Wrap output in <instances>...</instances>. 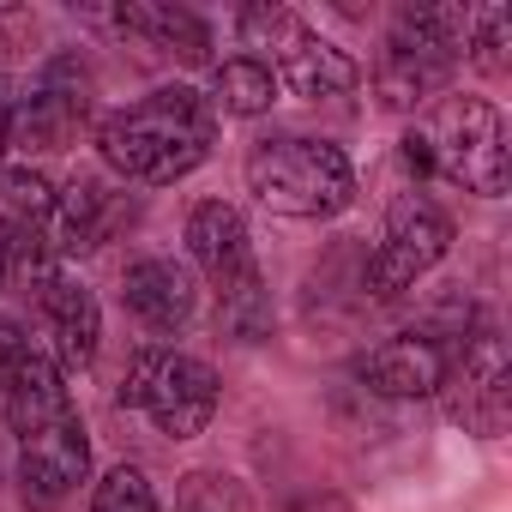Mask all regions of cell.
<instances>
[{"label":"cell","mask_w":512,"mask_h":512,"mask_svg":"<svg viewBox=\"0 0 512 512\" xmlns=\"http://www.w3.org/2000/svg\"><path fill=\"white\" fill-rule=\"evenodd\" d=\"M302 19L296 13H284V7H241L235 13V37H241V49H284L290 43V31H296Z\"/></svg>","instance_id":"cell-22"},{"label":"cell","mask_w":512,"mask_h":512,"mask_svg":"<svg viewBox=\"0 0 512 512\" xmlns=\"http://www.w3.org/2000/svg\"><path fill=\"white\" fill-rule=\"evenodd\" d=\"M506 49H512V13H506V7L470 13V43H464V55H470L482 73H506Z\"/></svg>","instance_id":"cell-20"},{"label":"cell","mask_w":512,"mask_h":512,"mask_svg":"<svg viewBox=\"0 0 512 512\" xmlns=\"http://www.w3.org/2000/svg\"><path fill=\"white\" fill-rule=\"evenodd\" d=\"M211 139H217V115L187 85H163V91L115 109L97 127L109 169H121L127 181H145V187H163V181H181L187 169H199Z\"/></svg>","instance_id":"cell-1"},{"label":"cell","mask_w":512,"mask_h":512,"mask_svg":"<svg viewBox=\"0 0 512 512\" xmlns=\"http://www.w3.org/2000/svg\"><path fill=\"white\" fill-rule=\"evenodd\" d=\"M121 217H127V205H121L103 181L79 175V181H67V187L55 193L49 235H55V247H61V253H85V247H103V241L115 235V223H121Z\"/></svg>","instance_id":"cell-12"},{"label":"cell","mask_w":512,"mask_h":512,"mask_svg":"<svg viewBox=\"0 0 512 512\" xmlns=\"http://www.w3.org/2000/svg\"><path fill=\"white\" fill-rule=\"evenodd\" d=\"M428 151H434V175L470 187V193H506V121L494 103L482 97H452L440 109V121L428 127Z\"/></svg>","instance_id":"cell-4"},{"label":"cell","mask_w":512,"mask_h":512,"mask_svg":"<svg viewBox=\"0 0 512 512\" xmlns=\"http://www.w3.org/2000/svg\"><path fill=\"white\" fill-rule=\"evenodd\" d=\"M31 356V344H25V332L7 320V314H0V392H7V380L19 374V362Z\"/></svg>","instance_id":"cell-23"},{"label":"cell","mask_w":512,"mask_h":512,"mask_svg":"<svg viewBox=\"0 0 512 512\" xmlns=\"http://www.w3.org/2000/svg\"><path fill=\"white\" fill-rule=\"evenodd\" d=\"M85 109H91V73L79 67V55H55L13 103V139L31 151H61L79 133Z\"/></svg>","instance_id":"cell-6"},{"label":"cell","mask_w":512,"mask_h":512,"mask_svg":"<svg viewBox=\"0 0 512 512\" xmlns=\"http://www.w3.org/2000/svg\"><path fill=\"white\" fill-rule=\"evenodd\" d=\"M217 326H223L235 344L272 338V290H266L260 266H247L241 278H229V284L217 290Z\"/></svg>","instance_id":"cell-17"},{"label":"cell","mask_w":512,"mask_h":512,"mask_svg":"<svg viewBox=\"0 0 512 512\" xmlns=\"http://www.w3.org/2000/svg\"><path fill=\"white\" fill-rule=\"evenodd\" d=\"M452 374V356L440 338H422V332H404V338H386L374 356H362V380L380 392V398H428L440 392Z\"/></svg>","instance_id":"cell-9"},{"label":"cell","mask_w":512,"mask_h":512,"mask_svg":"<svg viewBox=\"0 0 512 512\" xmlns=\"http://www.w3.org/2000/svg\"><path fill=\"white\" fill-rule=\"evenodd\" d=\"M55 211V193L37 169H0V235H43Z\"/></svg>","instance_id":"cell-19"},{"label":"cell","mask_w":512,"mask_h":512,"mask_svg":"<svg viewBox=\"0 0 512 512\" xmlns=\"http://www.w3.org/2000/svg\"><path fill=\"white\" fill-rule=\"evenodd\" d=\"M115 25L133 31V37H145L151 49L187 61V67H205V61H211V31H205V19L187 13V7H169V0H133V7L115 13Z\"/></svg>","instance_id":"cell-16"},{"label":"cell","mask_w":512,"mask_h":512,"mask_svg":"<svg viewBox=\"0 0 512 512\" xmlns=\"http://www.w3.org/2000/svg\"><path fill=\"white\" fill-rule=\"evenodd\" d=\"M452 247V223L434 199L422 193H404L392 199L386 211V229H380V247L368 253V272H362V290L368 296H404L422 272H434Z\"/></svg>","instance_id":"cell-5"},{"label":"cell","mask_w":512,"mask_h":512,"mask_svg":"<svg viewBox=\"0 0 512 512\" xmlns=\"http://www.w3.org/2000/svg\"><path fill=\"white\" fill-rule=\"evenodd\" d=\"M121 302H127V314L145 332H181L193 320L199 290H193V272L187 266H175V260H139L121 278Z\"/></svg>","instance_id":"cell-10"},{"label":"cell","mask_w":512,"mask_h":512,"mask_svg":"<svg viewBox=\"0 0 512 512\" xmlns=\"http://www.w3.org/2000/svg\"><path fill=\"white\" fill-rule=\"evenodd\" d=\"M37 308H43V326L55 338V368H91L97 356V338H103V314H97V296L67 278V272H43L37 278Z\"/></svg>","instance_id":"cell-8"},{"label":"cell","mask_w":512,"mask_h":512,"mask_svg":"<svg viewBox=\"0 0 512 512\" xmlns=\"http://www.w3.org/2000/svg\"><path fill=\"white\" fill-rule=\"evenodd\" d=\"M404 169H410V175H434V151H428V133H404Z\"/></svg>","instance_id":"cell-24"},{"label":"cell","mask_w":512,"mask_h":512,"mask_svg":"<svg viewBox=\"0 0 512 512\" xmlns=\"http://www.w3.org/2000/svg\"><path fill=\"white\" fill-rule=\"evenodd\" d=\"M91 512H157V494H151V482H145L139 464H115V470L97 482Z\"/></svg>","instance_id":"cell-21"},{"label":"cell","mask_w":512,"mask_h":512,"mask_svg":"<svg viewBox=\"0 0 512 512\" xmlns=\"http://www.w3.org/2000/svg\"><path fill=\"white\" fill-rule=\"evenodd\" d=\"M127 410H145L157 422V434L169 440H193L211 416H217V374L211 362L199 356H175L163 344H145L133 350L127 374H121V392H115Z\"/></svg>","instance_id":"cell-3"},{"label":"cell","mask_w":512,"mask_h":512,"mask_svg":"<svg viewBox=\"0 0 512 512\" xmlns=\"http://www.w3.org/2000/svg\"><path fill=\"white\" fill-rule=\"evenodd\" d=\"M247 187L278 217H338L356 199V169L326 139H260L247 151Z\"/></svg>","instance_id":"cell-2"},{"label":"cell","mask_w":512,"mask_h":512,"mask_svg":"<svg viewBox=\"0 0 512 512\" xmlns=\"http://www.w3.org/2000/svg\"><path fill=\"white\" fill-rule=\"evenodd\" d=\"M187 247H193L199 272H205L217 290L253 266L247 223H241V211H235V205H223V199H205V205H193V217H187Z\"/></svg>","instance_id":"cell-14"},{"label":"cell","mask_w":512,"mask_h":512,"mask_svg":"<svg viewBox=\"0 0 512 512\" xmlns=\"http://www.w3.org/2000/svg\"><path fill=\"white\" fill-rule=\"evenodd\" d=\"M7 145H13V97L0 91V151H7Z\"/></svg>","instance_id":"cell-25"},{"label":"cell","mask_w":512,"mask_h":512,"mask_svg":"<svg viewBox=\"0 0 512 512\" xmlns=\"http://www.w3.org/2000/svg\"><path fill=\"white\" fill-rule=\"evenodd\" d=\"M272 79H284L296 97H344V91H356L362 67H356L338 43H326V37H314L308 25H296L290 43L272 55Z\"/></svg>","instance_id":"cell-11"},{"label":"cell","mask_w":512,"mask_h":512,"mask_svg":"<svg viewBox=\"0 0 512 512\" xmlns=\"http://www.w3.org/2000/svg\"><path fill=\"white\" fill-rule=\"evenodd\" d=\"M7 266H13V260H7V235H0V284H7Z\"/></svg>","instance_id":"cell-26"},{"label":"cell","mask_w":512,"mask_h":512,"mask_svg":"<svg viewBox=\"0 0 512 512\" xmlns=\"http://www.w3.org/2000/svg\"><path fill=\"white\" fill-rule=\"evenodd\" d=\"M506 380L512 374H506L500 344L494 338H476L464 350V362H458V404H452V416L470 422L476 434H500L506 428V404H512V386Z\"/></svg>","instance_id":"cell-13"},{"label":"cell","mask_w":512,"mask_h":512,"mask_svg":"<svg viewBox=\"0 0 512 512\" xmlns=\"http://www.w3.org/2000/svg\"><path fill=\"white\" fill-rule=\"evenodd\" d=\"M61 416H73V392H67V374L49 362V356H25L19 362V374L7 380V422H13V434L25 440V434H43V428H55Z\"/></svg>","instance_id":"cell-15"},{"label":"cell","mask_w":512,"mask_h":512,"mask_svg":"<svg viewBox=\"0 0 512 512\" xmlns=\"http://www.w3.org/2000/svg\"><path fill=\"white\" fill-rule=\"evenodd\" d=\"M85 470H91V440H85L79 410L61 416L55 428L19 440V494L31 506H61L85 482Z\"/></svg>","instance_id":"cell-7"},{"label":"cell","mask_w":512,"mask_h":512,"mask_svg":"<svg viewBox=\"0 0 512 512\" xmlns=\"http://www.w3.org/2000/svg\"><path fill=\"white\" fill-rule=\"evenodd\" d=\"M272 97H278V79L260 55H235L211 73V115L217 109L223 115H260V109H272Z\"/></svg>","instance_id":"cell-18"}]
</instances>
